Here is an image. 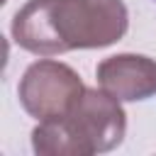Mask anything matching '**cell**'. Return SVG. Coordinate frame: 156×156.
I'll use <instances>...</instances> for the list:
<instances>
[{
    "label": "cell",
    "instance_id": "obj_2",
    "mask_svg": "<svg viewBox=\"0 0 156 156\" xmlns=\"http://www.w3.org/2000/svg\"><path fill=\"white\" fill-rule=\"evenodd\" d=\"M127 132V115L117 98L102 88H85L71 112L44 119L32 132V149L39 156H93L117 149Z\"/></svg>",
    "mask_w": 156,
    "mask_h": 156
},
{
    "label": "cell",
    "instance_id": "obj_3",
    "mask_svg": "<svg viewBox=\"0 0 156 156\" xmlns=\"http://www.w3.org/2000/svg\"><path fill=\"white\" fill-rule=\"evenodd\" d=\"M83 90L85 85L80 76L71 66L54 58H41L27 66V71L22 73L17 98L27 115L44 122L66 117Z\"/></svg>",
    "mask_w": 156,
    "mask_h": 156
},
{
    "label": "cell",
    "instance_id": "obj_1",
    "mask_svg": "<svg viewBox=\"0 0 156 156\" xmlns=\"http://www.w3.org/2000/svg\"><path fill=\"white\" fill-rule=\"evenodd\" d=\"M127 29L129 12L122 0H27L10 24L15 44L37 56L102 49Z\"/></svg>",
    "mask_w": 156,
    "mask_h": 156
},
{
    "label": "cell",
    "instance_id": "obj_4",
    "mask_svg": "<svg viewBox=\"0 0 156 156\" xmlns=\"http://www.w3.org/2000/svg\"><path fill=\"white\" fill-rule=\"evenodd\" d=\"M98 83L119 102H136L156 95V61L141 54H115L98 63Z\"/></svg>",
    "mask_w": 156,
    "mask_h": 156
}]
</instances>
